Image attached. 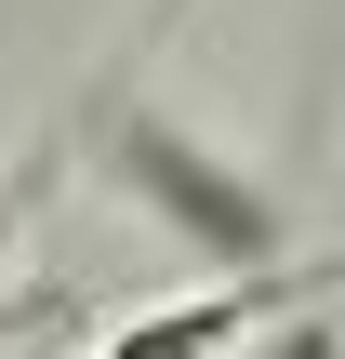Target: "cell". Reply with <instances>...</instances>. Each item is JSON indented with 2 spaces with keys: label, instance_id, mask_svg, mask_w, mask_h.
Wrapping results in <instances>:
<instances>
[{
  "label": "cell",
  "instance_id": "cell-2",
  "mask_svg": "<svg viewBox=\"0 0 345 359\" xmlns=\"http://www.w3.org/2000/svg\"><path fill=\"white\" fill-rule=\"evenodd\" d=\"M293 293H332V266H213V293L146 306V320H120L106 346H80V359H213V346H239L253 320H279Z\"/></svg>",
  "mask_w": 345,
  "mask_h": 359
},
{
  "label": "cell",
  "instance_id": "cell-1",
  "mask_svg": "<svg viewBox=\"0 0 345 359\" xmlns=\"http://www.w3.org/2000/svg\"><path fill=\"white\" fill-rule=\"evenodd\" d=\"M106 173H120L199 266H279V253H293L279 200H266L239 160H213L186 120H160V107H120V120H106Z\"/></svg>",
  "mask_w": 345,
  "mask_h": 359
},
{
  "label": "cell",
  "instance_id": "cell-3",
  "mask_svg": "<svg viewBox=\"0 0 345 359\" xmlns=\"http://www.w3.org/2000/svg\"><path fill=\"white\" fill-rule=\"evenodd\" d=\"M266 359H345V306H332V293H293V320H279Z\"/></svg>",
  "mask_w": 345,
  "mask_h": 359
}]
</instances>
